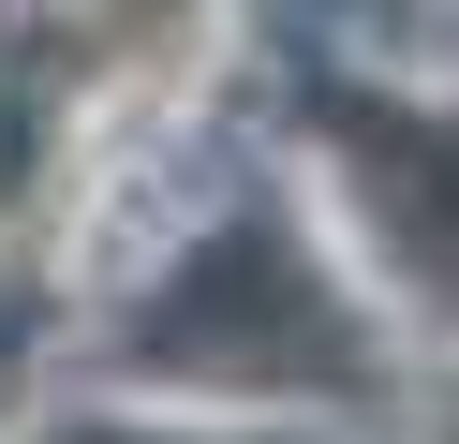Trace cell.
<instances>
[{"instance_id":"obj_1","label":"cell","mask_w":459,"mask_h":444,"mask_svg":"<svg viewBox=\"0 0 459 444\" xmlns=\"http://www.w3.org/2000/svg\"><path fill=\"white\" fill-rule=\"evenodd\" d=\"M429 444H459V414H445V430H429Z\"/></svg>"}]
</instances>
